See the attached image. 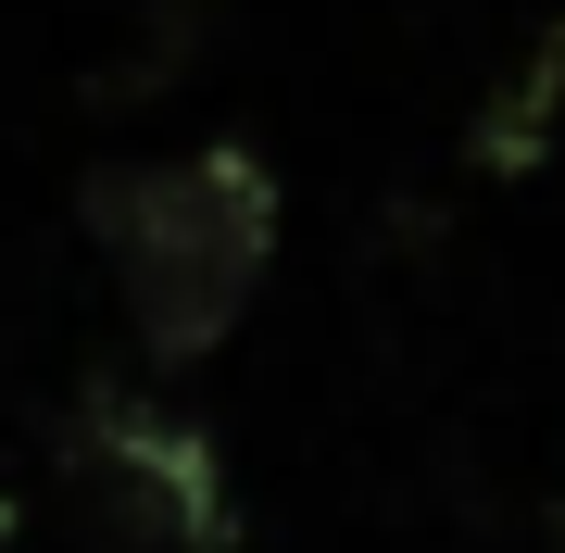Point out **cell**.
Segmentation results:
<instances>
[{
  "instance_id": "6da1fadb",
  "label": "cell",
  "mask_w": 565,
  "mask_h": 553,
  "mask_svg": "<svg viewBox=\"0 0 565 553\" xmlns=\"http://www.w3.org/2000/svg\"><path fill=\"white\" fill-rule=\"evenodd\" d=\"M277 164L252 139H202V151H139V164H88L76 177V226L102 240L114 302L163 377L239 340L264 265H277Z\"/></svg>"
},
{
  "instance_id": "7a4b0ae2",
  "label": "cell",
  "mask_w": 565,
  "mask_h": 553,
  "mask_svg": "<svg viewBox=\"0 0 565 553\" xmlns=\"http://www.w3.org/2000/svg\"><path fill=\"white\" fill-rule=\"evenodd\" d=\"M51 466H63L88 553H239V478H226L214 428L126 377H88L63 403Z\"/></svg>"
}]
</instances>
